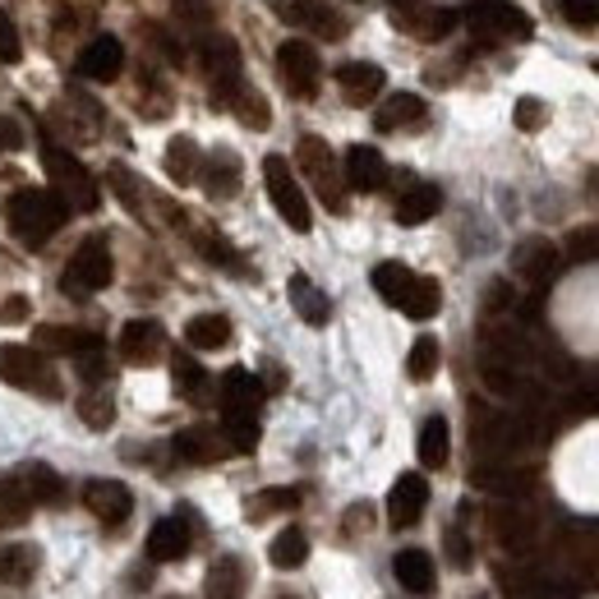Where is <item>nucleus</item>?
I'll return each mask as SVG.
<instances>
[{
	"instance_id": "obj_1",
	"label": "nucleus",
	"mask_w": 599,
	"mask_h": 599,
	"mask_svg": "<svg viewBox=\"0 0 599 599\" xmlns=\"http://www.w3.org/2000/svg\"><path fill=\"white\" fill-rule=\"evenodd\" d=\"M6 222H10V231L23 245L38 249L69 222V207H65L61 194H51V190H19L6 203Z\"/></svg>"
},
{
	"instance_id": "obj_2",
	"label": "nucleus",
	"mask_w": 599,
	"mask_h": 599,
	"mask_svg": "<svg viewBox=\"0 0 599 599\" xmlns=\"http://www.w3.org/2000/svg\"><path fill=\"white\" fill-rule=\"evenodd\" d=\"M42 167H46V180H51V194H61L69 213H97L101 203V190L93 171L74 158V152H65L61 143H42Z\"/></svg>"
},
{
	"instance_id": "obj_3",
	"label": "nucleus",
	"mask_w": 599,
	"mask_h": 599,
	"mask_svg": "<svg viewBox=\"0 0 599 599\" xmlns=\"http://www.w3.org/2000/svg\"><path fill=\"white\" fill-rule=\"evenodd\" d=\"M296 162L300 171L309 175V185H314V194L332 207V213H346V175H342V162L332 158V148L314 135H304L300 148H296Z\"/></svg>"
},
{
	"instance_id": "obj_4",
	"label": "nucleus",
	"mask_w": 599,
	"mask_h": 599,
	"mask_svg": "<svg viewBox=\"0 0 599 599\" xmlns=\"http://www.w3.org/2000/svg\"><path fill=\"white\" fill-rule=\"evenodd\" d=\"M111 277H116V264H111L107 240H84L79 249H74L69 264H65L61 286H65V296L88 300V296H97V291H107Z\"/></svg>"
},
{
	"instance_id": "obj_5",
	"label": "nucleus",
	"mask_w": 599,
	"mask_h": 599,
	"mask_svg": "<svg viewBox=\"0 0 599 599\" xmlns=\"http://www.w3.org/2000/svg\"><path fill=\"white\" fill-rule=\"evenodd\" d=\"M0 378L19 387V393H38V397L61 393L56 370H51L46 351H38V346H0Z\"/></svg>"
},
{
	"instance_id": "obj_6",
	"label": "nucleus",
	"mask_w": 599,
	"mask_h": 599,
	"mask_svg": "<svg viewBox=\"0 0 599 599\" xmlns=\"http://www.w3.org/2000/svg\"><path fill=\"white\" fill-rule=\"evenodd\" d=\"M264 185H268V199H272V207L281 213L286 226H291V231L314 226V213H309V199L300 190V180L291 175V162L277 158V152H268V158H264Z\"/></svg>"
},
{
	"instance_id": "obj_7",
	"label": "nucleus",
	"mask_w": 599,
	"mask_h": 599,
	"mask_svg": "<svg viewBox=\"0 0 599 599\" xmlns=\"http://www.w3.org/2000/svg\"><path fill=\"white\" fill-rule=\"evenodd\" d=\"M466 29L484 42H499V38H531V14L512 6V0H471L466 6Z\"/></svg>"
},
{
	"instance_id": "obj_8",
	"label": "nucleus",
	"mask_w": 599,
	"mask_h": 599,
	"mask_svg": "<svg viewBox=\"0 0 599 599\" xmlns=\"http://www.w3.org/2000/svg\"><path fill=\"white\" fill-rule=\"evenodd\" d=\"M277 69H281V79L286 88H291L296 97H314L319 93V51L309 46V42H281L277 46Z\"/></svg>"
},
{
	"instance_id": "obj_9",
	"label": "nucleus",
	"mask_w": 599,
	"mask_h": 599,
	"mask_svg": "<svg viewBox=\"0 0 599 599\" xmlns=\"http://www.w3.org/2000/svg\"><path fill=\"white\" fill-rule=\"evenodd\" d=\"M425 507H429V480L415 475V471H406V475L393 484V493H387V521H393L397 531H410L415 521L425 516Z\"/></svg>"
},
{
	"instance_id": "obj_10",
	"label": "nucleus",
	"mask_w": 599,
	"mask_h": 599,
	"mask_svg": "<svg viewBox=\"0 0 599 599\" xmlns=\"http://www.w3.org/2000/svg\"><path fill=\"white\" fill-rule=\"evenodd\" d=\"M167 351V332L162 323H152V319H129L120 328V355L129 364H139V370H148V364H158Z\"/></svg>"
},
{
	"instance_id": "obj_11",
	"label": "nucleus",
	"mask_w": 599,
	"mask_h": 599,
	"mask_svg": "<svg viewBox=\"0 0 599 599\" xmlns=\"http://www.w3.org/2000/svg\"><path fill=\"white\" fill-rule=\"evenodd\" d=\"M79 79H93V84H111L116 74L125 69V46H120V38H111V33H101V38H93L84 51H79Z\"/></svg>"
},
{
	"instance_id": "obj_12",
	"label": "nucleus",
	"mask_w": 599,
	"mask_h": 599,
	"mask_svg": "<svg viewBox=\"0 0 599 599\" xmlns=\"http://www.w3.org/2000/svg\"><path fill=\"white\" fill-rule=\"evenodd\" d=\"M84 507L97 521H107V526H120V521L135 512V493H129L120 480H88L84 484Z\"/></svg>"
},
{
	"instance_id": "obj_13",
	"label": "nucleus",
	"mask_w": 599,
	"mask_h": 599,
	"mask_svg": "<svg viewBox=\"0 0 599 599\" xmlns=\"http://www.w3.org/2000/svg\"><path fill=\"white\" fill-rule=\"evenodd\" d=\"M272 10L286 19V23H296V29H309V33H319V38H342L346 33V23L336 19L323 0H272Z\"/></svg>"
},
{
	"instance_id": "obj_14",
	"label": "nucleus",
	"mask_w": 599,
	"mask_h": 599,
	"mask_svg": "<svg viewBox=\"0 0 599 599\" xmlns=\"http://www.w3.org/2000/svg\"><path fill=\"white\" fill-rule=\"evenodd\" d=\"M342 175H346V185L360 190V194H374L383 190V180H387V162H383V152L370 148V143H355L346 158H342Z\"/></svg>"
},
{
	"instance_id": "obj_15",
	"label": "nucleus",
	"mask_w": 599,
	"mask_h": 599,
	"mask_svg": "<svg viewBox=\"0 0 599 599\" xmlns=\"http://www.w3.org/2000/svg\"><path fill=\"white\" fill-rule=\"evenodd\" d=\"M489 531L503 544L507 554H531L535 549V521L521 507H493L489 512Z\"/></svg>"
},
{
	"instance_id": "obj_16",
	"label": "nucleus",
	"mask_w": 599,
	"mask_h": 599,
	"mask_svg": "<svg viewBox=\"0 0 599 599\" xmlns=\"http://www.w3.org/2000/svg\"><path fill=\"white\" fill-rule=\"evenodd\" d=\"M190 544H194L190 521L185 516H162L158 526L148 531V558L152 563H180L190 554Z\"/></svg>"
},
{
	"instance_id": "obj_17",
	"label": "nucleus",
	"mask_w": 599,
	"mask_h": 599,
	"mask_svg": "<svg viewBox=\"0 0 599 599\" xmlns=\"http://www.w3.org/2000/svg\"><path fill=\"white\" fill-rule=\"evenodd\" d=\"M217 393H222V415H258V406H264V383L249 370H226Z\"/></svg>"
},
{
	"instance_id": "obj_18",
	"label": "nucleus",
	"mask_w": 599,
	"mask_h": 599,
	"mask_svg": "<svg viewBox=\"0 0 599 599\" xmlns=\"http://www.w3.org/2000/svg\"><path fill=\"white\" fill-rule=\"evenodd\" d=\"M175 457H185V461H194V466H213V461L231 457V442H226L222 429L194 425V429H180V434H175Z\"/></svg>"
},
{
	"instance_id": "obj_19",
	"label": "nucleus",
	"mask_w": 599,
	"mask_h": 599,
	"mask_svg": "<svg viewBox=\"0 0 599 599\" xmlns=\"http://www.w3.org/2000/svg\"><path fill=\"white\" fill-rule=\"evenodd\" d=\"M336 84H342V97L351 101V107H370V101L383 93V69L378 65H370V61H351V65H342L336 69Z\"/></svg>"
},
{
	"instance_id": "obj_20",
	"label": "nucleus",
	"mask_w": 599,
	"mask_h": 599,
	"mask_svg": "<svg viewBox=\"0 0 599 599\" xmlns=\"http://www.w3.org/2000/svg\"><path fill=\"white\" fill-rule=\"evenodd\" d=\"M558 264H563V254H558V245H549V240H526L516 254H512V268L526 277V281H535V286H544L554 272H558Z\"/></svg>"
},
{
	"instance_id": "obj_21",
	"label": "nucleus",
	"mask_w": 599,
	"mask_h": 599,
	"mask_svg": "<svg viewBox=\"0 0 599 599\" xmlns=\"http://www.w3.org/2000/svg\"><path fill=\"white\" fill-rule=\"evenodd\" d=\"M286 296H291V309H296V314H300L309 328H323V323H328L332 304H328V296H323L304 272H296L291 281H286Z\"/></svg>"
},
{
	"instance_id": "obj_22",
	"label": "nucleus",
	"mask_w": 599,
	"mask_h": 599,
	"mask_svg": "<svg viewBox=\"0 0 599 599\" xmlns=\"http://www.w3.org/2000/svg\"><path fill=\"white\" fill-rule=\"evenodd\" d=\"M393 577L402 581V590L410 595H429L434 590V558L425 549H402L393 558Z\"/></svg>"
},
{
	"instance_id": "obj_23",
	"label": "nucleus",
	"mask_w": 599,
	"mask_h": 599,
	"mask_svg": "<svg viewBox=\"0 0 599 599\" xmlns=\"http://www.w3.org/2000/svg\"><path fill=\"white\" fill-rule=\"evenodd\" d=\"M438 207H442V190H438V185H425V180H420V185H410V190L397 199V222H402V226H425V222L438 213Z\"/></svg>"
},
{
	"instance_id": "obj_24",
	"label": "nucleus",
	"mask_w": 599,
	"mask_h": 599,
	"mask_svg": "<svg viewBox=\"0 0 599 599\" xmlns=\"http://www.w3.org/2000/svg\"><path fill=\"white\" fill-rule=\"evenodd\" d=\"M14 480H19L23 493L33 499V507L61 499V475L51 471V466H42V461H23V466H14Z\"/></svg>"
},
{
	"instance_id": "obj_25",
	"label": "nucleus",
	"mask_w": 599,
	"mask_h": 599,
	"mask_svg": "<svg viewBox=\"0 0 599 599\" xmlns=\"http://www.w3.org/2000/svg\"><path fill=\"white\" fill-rule=\"evenodd\" d=\"M38 351H56V355H79V351H93L101 346V336L88 332V328H38Z\"/></svg>"
},
{
	"instance_id": "obj_26",
	"label": "nucleus",
	"mask_w": 599,
	"mask_h": 599,
	"mask_svg": "<svg viewBox=\"0 0 599 599\" xmlns=\"http://www.w3.org/2000/svg\"><path fill=\"white\" fill-rule=\"evenodd\" d=\"M415 452H420V461L429 466V471H438V466H448L452 434H448V420H442V415H429V420L420 425V438H415Z\"/></svg>"
},
{
	"instance_id": "obj_27",
	"label": "nucleus",
	"mask_w": 599,
	"mask_h": 599,
	"mask_svg": "<svg viewBox=\"0 0 599 599\" xmlns=\"http://www.w3.org/2000/svg\"><path fill=\"white\" fill-rule=\"evenodd\" d=\"M199 175H203V190L213 194V199H231L240 190V162L231 158V152H217V158H207L203 167H199Z\"/></svg>"
},
{
	"instance_id": "obj_28",
	"label": "nucleus",
	"mask_w": 599,
	"mask_h": 599,
	"mask_svg": "<svg viewBox=\"0 0 599 599\" xmlns=\"http://www.w3.org/2000/svg\"><path fill=\"white\" fill-rule=\"evenodd\" d=\"M425 120V97H415V93H393L378 107V116H374V125L383 129H406V125H420Z\"/></svg>"
},
{
	"instance_id": "obj_29",
	"label": "nucleus",
	"mask_w": 599,
	"mask_h": 599,
	"mask_svg": "<svg viewBox=\"0 0 599 599\" xmlns=\"http://www.w3.org/2000/svg\"><path fill=\"white\" fill-rule=\"evenodd\" d=\"M171 374H175V393L185 397V402H207V387H213V378H207V370L185 355V351H175L171 355Z\"/></svg>"
},
{
	"instance_id": "obj_30",
	"label": "nucleus",
	"mask_w": 599,
	"mask_h": 599,
	"mask_svg": "<svg viewBox=\"0 0 599 599\" xmlns=\"http://www.w3.org/2000/svg\"><path fill=\"white\" fill-rule=\"evenodd\" d=\"M185 342L194 351H222L231 342V319L226 314H194L185 323Z\"/></svg>"
},
{
	"instance_id": "obj_31",
	"label": "nucleus",
	"mask_w": 599,
	"mask_h": 599,
	"mask_svg": "<svg viewBox=\"0 0 599 599\" xmlns=\"http://www.w3.org/2000/svg\"><path fill=\"white\" fill-rule=\"evenodd\" d=\"M406 319H415V323H425V319H434L438 309H442V291H438V281L434 277H420L415 272V281H410V291H406V300L397 304Z\"/></svg>"
},
{
	"instance_id": "obj_32",
	"label": "nucleus",
	"mask_w": 599,
	"mask_h": 599,
	"mask_svg": "<svg viewBox=\"0 0 599 599\" xmlns=\"http://www.w3.org/2000/svg\"><path fill=\"white\" fill-rule=\"evenodd\" d=\"M207 599H240L245 595V563L240 558H217L207 567Z\"/></svg>"
},
{
	"instance_id": "obj_33",
	"label": "nucleus",
	"mask_w": 599,
	"mask_h": 599,
	"mask_svg": "<svg viewBox=\"0 0 599 599\" xmlns=\"http://www.w3.org/2000/svg\"><path fill=\"white\" fill-rule=\"evenodd\" d=\"M199 167H203V158H199V143L190 135H180V139L167 143V175L175 180V185H194Z\"/></svg>"
},
{
	"instance_id": "obj_34",
	"label": "nucleus",
	"mask_w": 599,
	"mask_h": 599,
	"mask_svg": "<svg viewBox=\"0 0 599 599\" xmlns=\"http://www.w3.org/2000/svg\"><path fill=\"white\" fill-rule=\"evenodd\" d=\"M29 516H33V499L23 493V484L14 480V471L0 475V531H14Z\"/></svg>"
},
{
	"instance_id": "obj_35",
	"label": "nucleus",
	"mask_w": 599,
	"mask_h": 599,
	"mask_svg": "<svg viewBox=\"0 0 599 599\" xmlns=\"http://www.w3.org/2000/svg\"><path fill=\"white\" fill-rule=\"evenodd\" d=\"M38 563H42V554L33 549V544H10V549L0 554V581L29 586L38 577Z\"/></svg>"
},
{
	"instance_id": "obj_36",
	"label": "nucleus",
	"mask_w": 599,
	"mask_h": 599,
	"mask_svg": "<svg viewBox=\"0 0 599 599\" xmlns=\"http://www.w3.org/2000/svg\"><path fill=\"white\" fill-rule=\"evenodd\" d=\"M471 484L489 489V493H526L531 489V475L526 471H512V466H475L471 471Z\"/></svg>"
},
{
	"instance_id": "obj_37",
	"label": "nucleus",
	"mask_w": 599,
	"mask_h": 599,
	"mask_svg": "<svg viewBox=\"0 0 599 599\" xmlns=\"http://www.w3.org/2000/svg\"><path fill=\"white\" fill-rule=\"evenodd\" d=\"M268 558H272V567H281V571H296V567L309 558V535H304L300 526H286V531L268 544Z\"/></svg>"
},
{
	"instance_id": "obj_38",
	"label": "nucleus",
	"mask_w": 599,
	"mask_h": 599,
	"mask_svg": "<svg viewBox=\"0 0 599 599\" xmlns=\"http://www.w3.org/2000/svg\"><path fill=\"white\" fill-rule=\"evenodd\" d=\"M410 281H415V272H410L406 264H378V268H374V291H378L387 304H393V309L406 300Z\"/></svg>"
},
{
	"instance_id": "obj_39",
	"label": "nucleus",
	"mask_w": 599,
	"mask_h": 599,
	"mask_svg": "<svg viewBox=\"0 0 599 599\" xmlns=\"http://www.w3.org/2000/svg\"><path fill=\"white\" fill-rule=\"evenodd\" d=\"M438 360H442L438 336H415V346H410V355H406V374H410L415 383H429V378L438 374Z\"/></svg>"
},
{
	"instance_id": "obj_40",
	"label": "nucleus",
	"mask_w": 599,
	"mask_h": 599,
	"mask_svg": "<svg viewBox=\"0 0 599 599\" xmlns=\"http://www.w3.org/2000/svg\"><path fill=\"white\" fill-rule=\"evenodd\" d=\"M222 434L231 452H254L258 448V415H222Z\"/></svg>"
},
{
	"instance_id": "obj_41",
	"label": "nucleus",
	"mask_w": 599,
	"mask_h": 599,
	"mask_svg": "<svg viewBox=\"0 0 599 599\" xmlns=\"http://www.w3.org/2000/svg\"><path fill=\"white\" fill-rule=\"evenodd\" d=\"M300 503V489H264L249 499V521H264L272 512H291Z\"/></svg>"
},
{
	"instance_id": "obj_42",
	"label": "nucleus",
	"mask_w": 599,
	"mask_h": 599,
	"mask_svg": "<svg viewBox=\"0 0 599 599\" xmlns=\"http://www.w3.org/2000/svg\"><path fill=\"white\" fill-rule=\"evenodd\" d=\"M231 111H236L249 129H268V101L258 97L254 88H245V84L236 88V97H231Z\"/></svg>"
},
{
	"instance_id": "obj_43",
	"label": "nucleus",
	"mask_w": 599,
	"mask_h": 599,
	"mask_svg": "<svg viewBox=\"0 0 599 599\" xmlns=\"http://www.w3.org/2000/svg\"><path fill=\"white\" fill-rule=\"evenodd\" d=\"M79 415H84V425L107 429V425L116 420V406H111V397H107V393H88V397L79 402Z\"/></svg>"
},
{
	"instance_id": "obj_44",
	"label": "nucleus",
	"mask_w": 599,
	"mask_h": 599,
	"mask_svg": "<svg viewBox=\"0 0 599 599\" xmlns=\"http://www.w3.org/2000/svg\"><path fill=\"white\" fill-rule=\"evenodd\" d=\"M567 254L577 258V264H586V258H599V226H577L567 236Z\"/></svg>"
},
{
	"instance_id": "obj_45",
	"label": "nucleus",
	"mask_w": 599,
	"mask_h": 599,
	"mask_svg": "<svg viewBox=\"0 0 599 599\" xmlns=\"http://www.w3.org/2000/svg\"><path fill=\"white\" fill-rule=\"evenodd\" d=\"M74 364H79L84 383H107V374H111L107 351H101V346H93V351H79V355H74Z\"/></svg>"
},
{
	"instance_id": "obj_46",
	"label": "nucleus",
	"mask_w": 599,
	"mask_h": 599,
	"mask_svg": "<svg viewBox=\"0 0 599 599\" xmlns=\"http://www.w3.org/2000/svg\"><path fill=\"white\" fill-rule=\"evenodd\" d=\"M549 120V111H544V101L539 97H521L516 101V129H526V135H535V129Z\"/></svg>"
},
{
	"instance_id": "obj_47",
	"label": "nucleus",
	"mask_w": 599,
	"mask_h": 599,
	"mask_svg": "<svg viewBox=\"0 0 599 599\" xmlns=\"http://www.w3.org/2000/svg\"><path fill=\"white\" fill-rule=\"evenodd\" d=\"M23 56V46H19V29H14V19L0 10V65H14Z\"/></svg>"
},
{
	"instance_id": "obj_48",
	"label": "nucleus",
	"mask_w": 599,
	"mask_h": 599,
	"mask_svg": "<svg viewBox=\"0 0 599 599\" xmlns=\"http://www.w3.org/2000/svg\"><path fill=\"white\" fill-rule=\"evenodd\" d=\"M563 14L577 23V29H595L599 23V0H563Z\"/></svg>"
},
{
	"instance_id": "obj_49",
	"label": "nucleus",
	"mask_w": 599,
	"mask_h": 599,
	"mask_svg": "<svg viewBox=\"0 0 599 599\" xmlns=\"http://www.w3.org/2000/svg\"><path fill=\"white\" fill-rule=\"evenodd\" d=\"M111 185H116L120 203H125V207H135V213H139V199H143V190H139V180H135V175H129L125 167H116V171H111Z\"/></svg>"
},
{
	"instance_id": "obj_50",
	"label": "nucleus",
	"mask_w": 599,
	"mask_h": 599,
	"mask_svg": "<svg viewBox=\"0 0 599 599\" xmlns=\"http://www.w3.org/2000/svg\"><path fill=\"white\" fill-rule=\"evenodd\" d=\"M199 249L213 258V264H226V268H240V258L231 254V245L222 240V236H199Z\"/></svg>"
},
{
	"instance_id": "obj_51",
	"label": "nucleus",
	"mask_w": 599,
	"mask_h": 599,
	"mask_svg": "<svg viewBox=\"0 0 599 599\" xmlns=\"http://www.w3.org/2000/svg\"><path fill=\"white\" fill-rule=\"evenodd\" d=\"M33 314V304H29V296H10L6 304H0V323H23Z\"/></svg>"
},
{
	"instance_id": "obj_52",
	"label": "nucleus",
	"mask_w": 599,
	"mask_h": 599,
	"mask_svg": "<svg viewBox=\"0 0 599 599\" xmlns=\"http://www.w3.org/2000/svg\"><path fill=\"white\" fill-rule=\"evenodd\" d=\"M448 558L457 563V567H466V563H471V549H466V535H448Z\"/></svg>"
},
{
	"instance_id": "obj_53",
	"label": "nucleus",
	"mask_w": 599,
	"mask_h": 599,
	"mask_svg": "<svg viewBox=\"0 0 599 599\" xmlns=\"http://www.w3.org/2000/svg\"><path fill=\"white\" fill-rule=\"evenodd\" d=\"M23 143V129L14 120H0V148H19Z\"/></svg>"
},
{
	"instance_id": "obj_54",
	"label": "nucleus",
	"mask_w": 599,
	"mask_h": 599,
	"mask_svg": "<svg viewBox=\"0 0 599 599\" xmlns=\"http://www.w3.org/2000/svg\"><path fill=\"white\" fill-rule=\"evenodd\" d=\"M489 304H493V309H507V304H512V286H507V281H493Z\"/></svg>"
}]
</instances>
